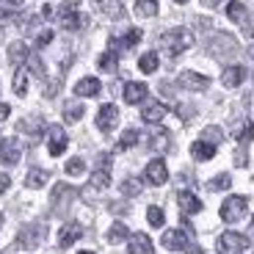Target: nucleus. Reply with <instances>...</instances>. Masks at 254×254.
<instances>
[{
	"label": "nucleus",
	"instance_id": "nucleus-1",
	"mask_svg": "<svg viewBox=\"0 0 254 254\" xmlns=\"http://www.w3.org/2000/svg\"><path fill=\"white\" fill-rule=\"evenodd\" d=\"M160 45H163V50L169 56H180V53H185L193 45V33L188 28H172V31H166L160 36Z\"/></svg>",
	"mask_w": 254,
	"mask_h": 254
},
{
	"label": "nucleus",
	"instance_id": "nucleus-2",
	"mask_svg": "<svg viewBox=\"0 0 254 254\" xmlns=\"http://www.w3.org/2000/svg\"><path fill=\"white\" fill-rule=\"evenodd\" d=\"M58 17V25L64 28V31H77V28L83 25V17H80V3L77 0H66V3H61L56 11Z\"/></svg>",
	"mask_w": 254,
	"mask_h": 254
},
{
	"label": "nucleus",
	"instance_id": "nucleus-3",
	"mask_svg": "<svg viewBox=\"0 0 254 254\" xmlns=\"http://www.w3.org/2000/svg\"><path fill=\"white\" fill-rule=\"evenodd\" d=\"M111 163H114L111 152H105V155L97 158V166H94L91 180H89V188L91 190H102V188H108V185H111Z\"/></svg>",
	"mask_w": 254,
	"mask_h": 254
},
{
	"label": "nucleus",
	"instance_id": "nucleus-4",
	"mask_svg": "<svg viewBox=\"0 0 254 254\" xmlns=\"http://www.w3.org/2000/svg\"><path fill=\"white\" fill-rule=\"evenodd\" d=\"M249 213V199L246 196H227V202L221 204V218L227 224L243 221Z\"/></svg>",
	"mask_w": 254,
	"mask_h": 254
},
{
	"label": "nucleus",
	"instance_id": "nucleus-5",
	"mask_svg": "<svg viewBox=\"0 0 254 254\" xmlns=\"http://www.w3.org/2000/svg\"><path fill=\"white\" fill-rule=\"evenodd\" d=\"M249 246V238L241 235V232H224L218 238V254H241L243 249Z\"/></svg>",
	"mask_w": 254,
	"mask_h": 254
},
{
	"label": "nucleus",
	"instance_id": "nucleus-6",
	"mask_svg": "<svg viewBox=\"0 0 254 254\" xmlns=\"http://www.w3.org/2000/svg\"><path fill=\"white\" fill-rule=\"evenodd\" d=\"M45 232H47V227L42 221H39V224H28V227L17 235V243L22 249H36L39 243H42V238H45Z\"/></svg>",
	"mask_w": 254,
	"mask_h": 254
},
{
	"label": "nucleus",
	"instance_id": "nucleus-7",
	"mask_svg": "<svg viewBox=\"0 0 254 254\" xmlns=\"http://www.w3.org/2000/svg\"><path fill=\"white\" fill-rule=\"evenodd\" d=\"M116 122H119V108L111 105V102H105V105L97 111V127H100L102 133H111L116 127Z\"/></svg>",
	"mask_w": 254,
	"mask_h": 254
},
{
	"label": "nucleus",
	"instance_id": "nucleus-8",
	"mask_svg": "<svg viewBox=\"0 0 254 254\" xmlns=\"http://www.w3.org/2000/svg\"><path fill=\"white\" fill-rule=\"evenodd\" d=\"M177 83L183 89H190V91H204L210 86V77L199 75V72H180Z\"/></svg>",
	"mask_w": 254,
	"mask_h": 254
},
{
	"label": "nucleus",
	"instance_id": "nucleus-9",
	"mask_svg": "<svg viewBox=\"0 0 254 254\" xmlns=\"http://www.w3.org/2000/svg\"><path fill=\"white\" fill-rule=\"evenodd\" d=\"M160 243H163L169 252H183V249H188V235L185 232H180V229H169V232H163V238H160Z\"/></svg>",
	"mask_w": 254,
	"mask_h": 254
},
{
	"label": "nucleus",
	"instance_id": "nucleus-10",
	"mask_svg": "<svg viewBox=\"0 0 254 254\" xmlns=\"http://www.w3.org/2000/svg\"><path fill=\"white\" fill-rule=\"evenodd\" d=\"M75 241H80V224H77V221H66L61 229H58V246L69 249Z\"/></svg>",
	"mask_w": 254,
	"mask_h": 254
},
{
	"label": "nucleus",
	"instance_id": "nucleus-11",
	"mask_svg": "<svg viewBox=\"0 0 254 254\" xmlns=\"http://www.w3.org/2000/svg\"><path fill=\"white\" fill-rule=\"evenodd\" d=\"M169 114L166 111V105L163 102H158V100H149L144 105V111H141V119L146 122V125H158V122H163V116Z\"/></svg>",
	"mask_w": 254,
	"mask_h": 254
},
{
	"label": "nucleus",
	"instance_id": "nucleus-12",
	"mask_svg": "<svg viewBox=\"0 0 254 254\" xmlns=\"http://www.w3.org/2000/svg\"><path fill=\"white\" fill-rule=\"evenodd\" d=\"M177 204H180V213L183 216H193L202 210V202H199L196 193H190V190H180L177 193Z\"/></svg>",
	"mask_w": 254,
	"mask_h": 254
},
{
	"label": "nucleus",
	"instance_id": "nucleus-13",
	"mask_svg": "<svg viewBox=\"0 0 254 254\" xmlns=\"http://www.w3.org/2000/svg\"><path fill=\"white\" fill-rule=\"evenodd\" d=\"M127 252L130 254H155V246H152V241H149V235L135 232V235H130V241H127Z\"/></svg>",
	"mask_w": 254,
	"mask_h": 254
},
{
	"label": "nucleus",
	"instance_id": "nucleus-14",
	"mask_svg": "<svg viewBox=\"0 0 254 254\" xmlns=\"http://www.w3.org/2000/svg\"><path fill=\"white\" fill-rule=\"evenodd\" d=\"M146 183H152V185H163L166 180H169V169H166L163 160H152V163H146Z\"/></svg>",
	"mask_w": 254,
	"mask_h": 254
},
{
	"label": "nucleus",
	"instance_id": "nucleus-15",
	"mask_svg": "<svg viewBox=\"0 0 254 254\" xmlns=\"http://www.w3.org/2000/svg\"><path fill=\"white\" fill-rule=\"evenodd\" d=\"M19 158H22V146H19V141L6 138L3 144H0V163H17Z\"/></svg>",
	"mask_w": 254,
	"mask_h": 254
},
{
	"label": "nucleus",
	"instance_id": "nucleus-16",
	"mask_svg": "<svg viewBox=\"0 0 254 254\" xmlns=\"http://www.w3.org/2000/svg\"><path fill=\"white\" fill-rule=\"evenodd\" d=\"M47 135H50V155H61L66 152V144H69V138H66V133H64L61 127H50L47 130Z\"/></svg>",
	"mask_w": 254,
	"mask_h": 254
},
{
	"label": "nucleus",
	"instance_id": "nucleus-17",
	"mask_svg": "<svg viewBox=\"0 0 254 254\" xmlns=\"http://www.w3.org/2000/svg\"><path fill=\"white\" fill-rule=\"evenodd\" d=\"M122 94H125V102L127 105H138L141 100H146V86L144 83H125V91H122Z\"/></svg>",
	"mask_w": 254,
	"mask_h": 254
},
{
	"label": "nucleus",
	"instance_id": "nucleus-18",
	"mask_svg": "<svg viewBox=\"0 0 254 254\" xmlns=\"http://www.w3.org/2000/svg\"><path fill=\"white\" fill-rule=\"evenodd\" d=\"M102 89V83L97 80V77H80V80L75 83V94L77 97H97Z\"/></svg>",
	"mask_w": 254,
	"mask_h": 254
},
{
	"label": "nucleus",
	"instance_id": "nucleus-19",
	"mask_svg": "<svg viewBox=\"0 0 254 254\" xmlns=\"http://www.w3.org/2000/svg\"><path fill=\"white\" fill-rule=\"evenodd\" d=\"M138 42H141V31H138V28H133V31H127L122 39H111V50H116V53H119V50H130V47L138 45Z\"/></svg>",
	"mask_w": 254,
	"mask_h": 254
},
{
	"label": "nucleus",
	"instance_id": "nucleus-20",
	"mask_svg": "<svg viewBox=\"0 0 254 254\" xmlns=\"http://www.w3.org/2000/svg\"><path fill=\"white\" fill-rule=\"evenodd\" d=\"M243 77H246V69L243 66H227L221 75V83L227 86V89H235V86H241Z\"/></svg>",
	"mask_w": 254,
	"mask_h": 254
},
{
	"label": "nucleus",
	"instance_id": "nucleus-21",
	"mask_svg": "<svg viewBox=\"0 0 254 254\" xmlns=\"http://www.w3.org/2000/svg\"><path fill=\"white\" fill-rule=\"evenodd\" d=\"M190 155H193V158L196 160H210L213 158V155H216V144H210V141H193V144H190Z\"/></svg>",
	"mask_w": 254,
	"mask_h": 254
},
{
	"label": "nucleus",
	"instance_id": "nucleus-22",
	"mask_svg": "<svg viewBox=\"0 0 254 254\" xmlns=\"http://www.w3.org/2000/svg\"><path fill=\"white\" fill-rule=\"evenodd\" d=\"M8 58H11L14 66H25V61L31 58V50H28V45H22V42H14V45L8 47Z\"/></svg>",
	"mask_w": 254,
	"mask_h": 254
},
{
	"label": "nucleus",
	"instance_id": "nucleus-23",
	"mask_svg": "<svg viewBox=\"0 0 254 254\" xmlns=\"http://www.w3.org/2000/svg\"><path fill=\"white\" fill-rule=\"evenodd\" d=\"M47 180H50V172H45V169H31V172L25 174V185H28V188H42Z\"/></svg>",
	"mask_w": 254,
	"mask_h": 254
},
{
	"label": "nucleus",
	"instance_id": "nucleus-24",
	"mask_svg": "<svg viewBox=\"0 0 254 254\" xmlns=\"http://www.w3.org/2000/svg\"><path fill=\"white\" fill-rule=\"evenodd\" d=\"M97 66H100L102 72H116V66H119V53H116V50L102 53L100 61H97Z\"/></svg>",
	"mask_w": 254,
	"mask_h": 254
},
{
	"label": "nucleus",
	"instance_id": "nucleus-25",
	"mask_svg": "<svg viewBox=\"0 0 254 254\" xmlns=\"http://www.w3.org/2000/svg\"><path fill=\"white\" fill-rule=\"evenodd\" d=\"M14 94L17 97L28 94V69L25 66H17V75H14Z\"/></svg>",
	"mask_w": 254,
	"mask_h": 254
},
{
	"label": "nucleus",
	"instance_id": "nucleus-26",
	"mask_svg": "<svg viewBox=\"0 0 254 254\" xmlns=\"http://www.w3.org/2000/svg\"><path fill=\"white\" fill-rule=\"evenodd\" d=\"M83 114H86L83 102H66V105H64V119L66 122H80Z\"/></svg>",
	"mask_w": 254,
	"mask_h": 254
},
{
	"label": "nucleus",
	"instance_id": "nucleus-27",
	"mask_svg": "<svg viewBox=\"0 0 254 254\" xmlns=\"http://www.w3.org/2000/svg\"><path fill=\"white\" fill-rule=\"evenodd\" d=\"M127 238H130V229L125 227V221H114V227L108 229V241L122 243V241H127Z\"/></svg>",
	"mask_w": 254,
	"mask_h": 254
},
{
	"label": "nucleus",
	"instance_id": "nucleus-28",
	"mask_svg": "<svg viewBox=\"0 0 254 254\" xmlns=\"http://www.w3.org/2000/svg\"><path fill=\"white\" fill-rule=\"evenodd\" d=\"M227 17L232 19V22H241V25H243V19L249 17V11H246V6H243V3H238V0H232V3L227 6Z\"/></svg>",
	"mask_w": 254,
	"mask_h": 254
},
{
	"label": "nucleus",
	"instance_id": "nucleus-29",
	"mask_svg": "<svg viewBox=\"0 0 254 254\" xmlns=\"http://www.w3.org/2000/svg\"><path fill=\"white\" fill-rule=\"evenodd\" d=\"M138 69L144 72V75H152V72L158 69V53H144V56L138 58Z\"/></svg>",
	"mask_w": 254,
	"mask_h": 254
},
{
	"label": "nucleus",
	"instance_id": "nucleus-30",
	"mask_svg": "<svg viewBox=\"0 0 254 254\" xmlns=\"http://www.w3.org/2000/svg\"><path fill=\"white\" fill-rule=\"evenodd\" d=\"M135 14L138 17H155L158 14V0H135Z\"/></svg>",
	"mask_w": 254,
	"mask_h": 254
},
{
	"label": "nucleus",
	"instance_id": "nucleus-31",
	"mask_svg": "<svg viewBox=\"0 0 254 254\" xmlns=\"http://www.w3.org/2000/svg\"><path fill=\"white\" fill-rule=\"evenodd\" d=\"M149 149H152V152H166V149H169V133H166V130H158V133L149 138Z\"/></svg>",
	"mask_w": 254,
	"mask_h": 254
},
{
	"label": "nucleus",
	"instance_id": "nucleus-32",
	"mask_svg": "<svg viewBox=\"0 0 254 254\" xmlns=\"http://www.w3.org/2000/svg\"><path fill=\"white\" fill-rule=\"evenodd\" d=\"M141 190H144V183H141L138 177H127L125 183H122V193H125V196H138Z\"/></svg>",
	"mask_w": 254,
	"mask_h": 254
},
{
	"label": "nucleus",
	"instance_id": "nucleus-33",
	"mask_svg": "<svg viewBox=\"0 0 254 254\" xmlns=\"http://www.w3.org/2000/svg\"><path fill=\"white\" fill-rule=\"evenodd\" d=\"M235 133V138L241 141V144H249V141L254 138V122H243V125H238V130H232Z\"/></svg>",
	"mask_w": 254,
	"mask_h": 254
},
{
	"label": "nucleus",
	"instance_id": "nucleus-34",
	"mask_svg": "<svg viewBox=\"0 0 254 254\" xmlns=\"http://www.w3.org/2000/svg\"><path fill=\"white\" fill-rule=\"evenodd\" d=\"M138 144V130H125V135L119 138V144H116V152H125V149H130V146Z\"/></svg>",
	"mask_w": 254,
	"mask_h": 254
},
{
	"label": "nucleus",
	"instance_id": "nucleus-35",
	"mask_svg": "<svg viewBox=\"0 0 254 254\" xmlns=\"http://www.w3.org/2000/svg\"><path fill=\"white\" fill-rule=\"evenodd\" d=\"M100 8H102V14H108V17H114V19L125 17V8H122L116 0H100Z\"/></svg>",
	"mask_w": 254,
	"mask_h": 254
},
{
	"label": "nucleus",
	"instance_id": "nucleus-36",
	"mask_svg": "<svg viewBox=\"0 0 254 254\" xmlns=\"http://www.w3.org/2000/svg\"><path fill=\"white\" fill-rule=\"evenodd\" d=\"M83 172H86V163H83V158L66 160V174H69V177H80Z\"/></svg>",
	"mask_w": 254,
	"mask_h": 254
},
{
	"label": "nucleus",
	"instance_id": "nucleus-37",
	"mask_svg": "<svg viewBox=\"0 0 254 254\" xmlns=\"http://www.w3.org/2000/svg\"><path fill=\"white\" fill-rule=\"evenodd\" d=\"M229 185H232V177H229V174H218L216 180H210L207 183V188L210 190H227Z\"/></svg>",
	"mask_w": 254,
	"mask_h": 254
},
{
	"label": "nucleus",
	"instance_id": "nucleus-38",
	"mask_svg": "<svg viewBox=\"0 0 254 254\" xmlns=\"http://www.w3.org/2000/svg\"><path fill=\"white\" fill-rule=\"evenodd\" d=\"M146 218H149L152 227H163V221H166V216H163V210L160 207H149L146 210Z\"/></svg>",
	"mask_w": 254,
	"mask_h": 254
},
{
	"label": "nucleus",
	"instance_id": "nucleus-39",
	"mask_svg": "<svg viewBox=\"0 0 254 254\" xmlns=\"http://www.w3.org/2000/svg\"><path fill=\"white\" fill-rule=\"evenodd\" d=\"M221 138H224V135H221L218 127H207V130H204V141H210V144H218Z\"/></svg>",
	"mask_w": 254,
	"mask_h": 254
},
{
	"label": "nucleus",
	"instance_id": "nucleus-40",
	"mask_svg": "<svg viewBox=\"0 0 254 254\" xmlns=\"http://www.w3.org/2000/svg\"><path fill=\"white\" fill-rule=\"evenodd\" d=\"M50 42H53V31H42L36 39V47H45V45H50Z\"/></svg>",
	"mask_w": 254,
	"mask_h": 254
},
{
	"label": "nucleus",
	"instance_id": "nucleus-41",
	"mask_svg": "<svg viewBox=\"0 0 254 254\" xmlns=\"http://www.w3.org/2000/svg\"><path fill=\"white\" fill-rule=\"evenodd\" d=\"M8 185H11V177H8V174H0V193H3Z\"/></svg>",
	"mask_w": 254,
	"mask_h": 254
},
{
	"label": "nucleus",
	"instance_id": "nucleus-42",
	"mask_svg": "<svg viewBox=\"0 0 254 254\" xmlns=\"http://www.w3.org/2000/svg\"><path fill=\"white\" fill-rule=\"evenodd\" d=\"M8 114H11L8 105H6V102H0V119H8Z\"/></svg>",
	"mask_w": 254,
	"mask_h": 254
},
{
	"label": "nucleus",
	"instance_id": "nucleus-43",
	"mask_svg": "<svg viewBox=\"0 0 254 254\" xmlns=\"http://www.w3.org/2000/svg\"><path fill=\"white\" fill-rule=\"evenodd\" d=\"M202 6H207V8H216V6H221V0H202Z\"/></svg>",
	"mask_w": 254,
	"mask_h": 254
},
{
	"label": "nucleus",
	"instance_id": "nucleus-44",
	"mask_svg": "<svg viewBox=\"0 0 254 254\" xmlns=\"http://www.w3.org/2000/svg\"><path fill=\"white\" fill-rule=\"evenodd\" d=\"M22 3H25V0H6V6H8V8H19Z\"/></svg>",
	"mask_w": 254,
	"mask_h": 254
},
{
	"label": "nucleus",
	"instance_id": "nucleus-45",
	"mask_svg": "<svg viewBox=\"0 0 254 254\" xmlns=\"http://www.w3.org/2000/svg\"><path fill=\"white\" fill-rule=\"evenodd\" d=\"M174 3H188V0H174Z\"/></svg>",
	"mask_w": 254,
	"mask_h": 254
},
{
	"label": "nucleus",
	"instance_id": "nucleus-46",
	"mask_svg": "<svg viewBox=\"0 0 254 254\" xmlns=\"http://www.w3.org/2000/svg\"><path fill=\"white\" fill-rule=\"evenodd\" d=\"M0 224H3V218H0Z\"/></svg>",
	"mask_w": 254,
	"mask_h": 254
}]
</instances>
